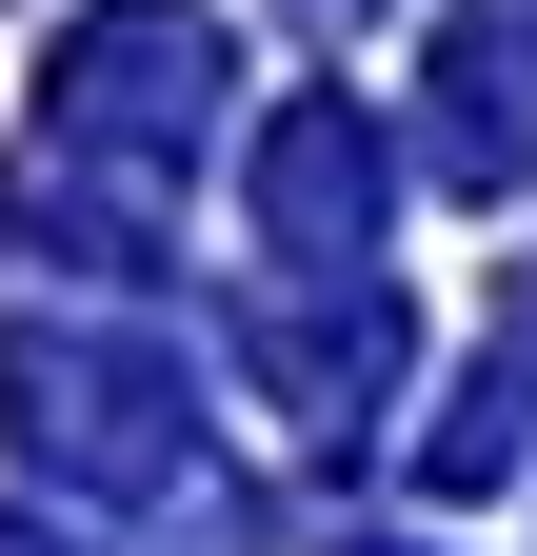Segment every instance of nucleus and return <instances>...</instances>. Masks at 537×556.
Wrapping results in <instances>:
<instances>
[{"instance_id": "nucleus-1", "label": "nucleus", "mask_w": 537, "mask_h": 556, "mask_svg": "<svg viewBox=\"0 0 537 556\" xmlns=\"http://www.w3.org/2000/svg\"><path fill=\"white\" fill-rule=\"evenodd\" d=\"M0 397H21V457L100 477V497H140V477L179 457V438H160L179 378H160V358H100V338H21V358H0Z\"/></svg>"}, {"instance_id": "nucleus-3", "label": "nucleus", "mask_w": 537, "mask_h": 556, "mask_svg": "<svg viewBox=\"0 0 537 556\" xmlns=\"http://www.w3.org/2000/svg\"><path fill=\"white\" fill-rule=\"evenodd\" d=\"M259 199H279V258L359 278V239H378V139H359V100H299L279 160H259Z\"/></svg>"}, {"instance_id": "nucleus-4", "label": "nucleus", "mask_w": 537, "mask_h": 556, "mask_svg": "<svg viewBox=\"0 0 537 556\" xmlns=\"http://www.w3.org/2000/svg\"><path fill=\"white\" fill-rule=\"evenodd\" d=\"M438 100H458V160H537V40H498V21H458V60H438Z\"/></svg>"}, {"instance_id": "nucleus-2", "label": "nucleus", "mask_w": 537, "mask_h": 556, "mask_svg": "<svg viewBox=\"0 0 537 556\" xmlns=\"http://www.w3.org/2000/svg\"><path fill=\"white\" fill-rule=\"evenodd\" d=\"M199 100H220V40L179 0H120V21L60 40V119L80 139H199Z\"/></svg>"}]
</instances>
